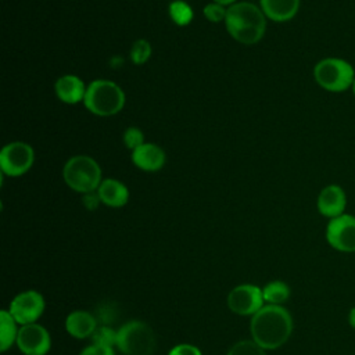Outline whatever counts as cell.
Listing matches in <instances>:
<instances>
[{"mask_svg":"<svg viewBox=\"0 0 355 355\" xmlns=\"http://www.w3.org/2000/svg\"><path fill=\"white\" fill-rule=\"evenodd\" d=\"M252 340L263 349H276L286 344L293 333V318L282 305H263L251 318Z\"/></svg>","mask_w":355,"mask_h":355,"instance_id":"cell-1","label":"cell"},{"mask_svg":"<svg viewBox=\"0 0 355 355\" xmlns=\"http://www.w3.org/2000/svg\"><path fill=\"white\" fill-rule=\"evenodd\" d=\"M225 26L239 43H258L266 31V17L259 6L250 1H236L227 7Z\"/></svg>","mask_w":355,"mask_h":355,"instance_id":"cell-2","label":"cell"},{"mask_svg":"<svg viewBox=\"0 0 355 355\" xmlns=\"http://www.w3.org/2000/svg\"><path fill=\"white\" fill-rule=\"evenodd\" d=\"M85 107L97 116H112L125 105V92L110 79H94L87 85Z\"/></svg>","mask_w":355,"mask_h":355,"instance_id":"cell-3","label":"cell"},{"mask_svg":"<svg viewBox=\"0 0 355 355\" xmlns=\"http://www.w3.org/2000/svg\"><path fill=\"white\" fill-rule=\"evenodd\" d=\"M62 179L73 191L86 194L96 191L103 182L101 168L89 155H73L62 168Z\"/></svg>","mask_w":355,"mask_h":355,"instance_id":"cell-4","label":"cell"},{"mask_svg":"<svg viewBox=\"0 0 355 355\" xmlns=\"http://www.w3.org/2000/svg\"><path fill=\"white\" fill-rule=\"evenodd\" d=\"M313 79L322 89L331 93H341L351 89L355 79V69L344 58L326 57L315 64Z\"/></svg>","mask_w":355,"mask_h":355,"instance_id":"cell-5","label":"cell"},{"mask_svg":"<svg viewBox=\"0 0 355 355\" xmlns=\"http://www.w3.org/2000/svg\"><path fill=\"white\" fill-rule=\"evenodd\" d=\"M116 347L123 355H153L157 338L143 320H129L116 330Z\"/></svg>","mask_w":355,"mask_h":355,"instance_id":"cell-6","label":"cell"},{"mask_svg":"<svg viewBox=\"0 0 355 355\" xmlns=\"http://www.w3.org/2000/svg\"><path fill=\"white\" fill-rule=\"evenodd\" d=\"M35 161L33 147L25 141H11L0 151V169L3 175L17 178L26 173Z\"/></svg>","mask_w":355,"mask_h":355,"instance_id":"cell-7","label":"cell"},{"mask_svg":"<svg viewBox=\"0 0 355 355\" xmlns=\"http://www.w3.org/2000/svg\"><path fill=\"white\" fill-rule=\"evenodd\" d=\"M326 240L330 247L340 252H355V216L343 214L329 219Z\"/></svg>","mask_w":355,"mask_h":355,"instance_id":"cell-8","label":"cell"},{"mask_svg":"<svg viewBox=\"0 0 355 355\" xmlns=\"http://www.w3.org/2000/svg\"><path fill=\"white\" fill-rule=\"evenodd\" d=\"M44 297L35 290H26L14 297L10 304V313L21 326L35 323L44 312Z\"/></svg>","mask_w":355,"mask_h":355,"instance_id":"cell-9","label":"cell"},{"mask_svg":"<svg viewBox=\"0 0 355 355\" xmlns=\"http://www.w3.org/2000/svg\"><path fill=\"white\" fill-rule=\"evenodd\" d=\"M227 306L233 313L252 316L263 306L262 288L254 284L236 286L227 295Z\"/></svg>","mask_w":355,"mask_h":355,"instance_id":"cell-10","label":"cell"},{"mask_svg":"<svg viewBox=\"0 0 355 355\" xmlns=\"http://www.w3.org/2000/svg\"><path fill=\"white\" fill-rule=\"evenodd\" d=\"M17 347L25 355H46L50 351L51 338L44 326L29 323L18 330Z\"/></svg>","mask_w":355,"mask_h":355,"instance_id":"cell-11","label":"cell"},{"mask_svg":"<svg viewBox=\"0 0 355 355\" xmlns=\"http://www.w3.org/2000/svg\"><path fill=\"white\" fill-rule=\"evenodd\" d=\"M347 194L344 189L336 183L324 186L316 198V208L319 214L327 219L337 218L345 214Z\"/></svg>","mask_w":355,"mask_h":355,"instance_id":"cell-12","label":"cell"},{"mask_svg":"<svg viewBox=\"0 0 355 355\" xmlns=\"http://www.w3.org/2000/svg\"><path fill=\"white\" fill-rule=\"evenodd\" d=\"M132 162L144 172L159 171L166 161L165 151L155 143H144L132 151Z\"/></svg>","mask_w":355,"mask_h":355,"instance_id":"cell-13","label":"cell"},{"mask_svg":"<svg viewBox=\"0 0 355 355\" xmlns=\"http://www.w3.org/2000/svg\"><path fill=\"white\" fill-rule=\"evenodd\" d=\"M86 89L87 86L85 85V82L73 73L62 75L54 83L55 96L60 101L65 104H76L79 101H83Z\"/></svg>","mask_w":355,"mask_h":355,"instance_id":"cell-14","label":"cell"},{"mask_svg":"<svg viewBox=\"0 0 355 355\" xmlns=\"http://www.w3.org/2000/svg\"><path fill=\"white\" fill-rule=\"evenodd\" d=\"M101 202L111 208H121L126 205L129 200V190L118 179H103L98 189L96 190Z\"/></svg>","mask_w":355,"mask_h":355,"instance_id":"cell-15","label":"cell"},{"mask_svg":"<svg viewBox=\"0 0 355 355\" xmlns=\"http://www.w3.org/2000/svg\"><path fill=\"white\" fill-rule=\"evenodd\" d=\"M97 324L98 322L96 316L82 309L72 311L65 319V329L75 338L92 337V334L97 329Z\"/></svg>","mask_w":355,"mask_h":355,"instance_id":"cell-16","label":"cell"},{"mask_svg":"<svg viewBox=\"0 0 355 355\" xmlns=\"http://www.w3.org/2000/svg\"><path fill=\"white\" fill-rule=\"evenodd\" d=\"M265 17L275 22L293 19L300 10V0H259Z\"/></svg>","mask_w":355,"mask_h":355,"instance_id":"cell-17","label":"cell"},{"mask_svg":"<svg viewBox=\"0 0 355 355\" xmlns=\"http://www.w3.org/2000/svg\"><path fill=\"white\" fill-rule=\"evenodd\" d=\"M18 329L17 320L12 318L10 311L3 309L0 312V349L7 351L14 343H17Z\"/></svg>","mask_w":355,"mask_h":355,"instance_id":"cell-18","label":"cell"},{"mask_svg":"<svg viewBox=\"0 0 355 355\" xmlns=\"http://www.w3.org/2000/svg\"><path fill=\"white\" fill-rule=\"evenodd\" d=\"M263 301L272 305H282L290 297V287L282 280H273L262 288Z\"/></svg>","mask_w":355,"mask_h":355,"instance_id":"cell-19","label":"cell"},{"mask_svg":"<svg viewBox=\"0 0 355 355\" xmlns=\"http://www.w3.org/2000/svg\"><path fill=\"white\" fill-rule=\"evenodd\" d=\"M168 12H169L171 19L179 26L189 25L194 17V11H193L191 6L189 3H186L184 0L172 1L168 7Z\"/></svg>","mask_w":355,"mask_h":355,"instance_id":"cell-20","label":"cell"},{"mask_svg":"<svg viewBox=\"0 0 355 355\" xmlns=\"http://www.w3.org/2000/svg\"><path fill=\"white\" fill-rule=\"evenodd\" d=\"M151 57V44L146 39H137L130 47V60L136 65L146 64Z\"/></svg>","mask_w":355,"mask_h":355,"instance_id":"cell-21","label":"cell"},{"mask_svg":"<svg viewBox=\"0 0 355 355\" xmlns=\"http://www.w3.org/2000/svg\"><path fill=\"white\" fill-rule=\"evenodd\" d=\"M227 355H266L265 349L254 340H241L233 344Z\"/></svg>","mask_w":355,"mask_h":355,"instance_id":"cell-22","label":"cell"},{"mask_svg":"<svg viewBox=\"0 0 355 355\" xmlns=\"http://www.w3.org/2000/svg\"><path fill=\"white\" fill-rule=\"evenodd\" d=\"M116 330H114L111 326H97L90 338L93 344L114 347L116 345Z\"/></svg>","mask_w":355,"mask_h":355,"instance_id":"cell-23","label":"cell"},{"mask_svg":"<svg viewBox=\"0 0 355 355\" xmlns=\"http://www.w3.org/2000/svg\"><path fill=\"white\" fill-rule=\"evenodd\" d=\"M122 140H123V144L126 146V148H129L132 151L146 143L144 141V133L141 132V129H139L136 126H129L123 132Z\"/></svg>","mask_w":355,"mask_h":355,"instance_id":"cell-24","label":"cell"},{"mask_svg":"<svg viewBox=\"0 0 355 355\" xmlns=\"http://www.w3.org/2000/svg\"><path fill=\"white\" fill-rule=\"evenodd\" d=\"M226 12H227V7L222 6V4H218V3H208L204 10H202V14L204 17L209 21V22H214V24H218V22H225V18H226Z\"/></svg>","mask_w":355,"mask_h":355,"instance_id":"cell-25","label":"cell"},{"mask_svg":"<svg viewBox=\"0 0 355 355\" xmlns=\"http://www.w3.org/2000/svg\"><path fill=\"white\" fill-rule=\"evenodd\" d=\"M94 316L100 326H110V323L115 320V309L111 304H101L97 306Z\"/></svg>","mask_w":355,"mask_h":355,"instance_id":"cell-26","label":"cell"},{"mask_svg":"<svg viewBox=\"0 0 355 355\" xmlns=\"http://www.w3.org/2000/svg\"><path fill=\"white\" fill-rule=\"evenodd\" d=\"M79 355H115L114 348L108 345H101V344H92L87 345L80 351Z\"/></svg>","mask_w":355,"mask_h":355,"instance_id":"cell-27","label":"cell"},{"mask_svg":"<svg viewBox=\"0 0 355 355\" xmlns=\"http://www.w3.org/2000/svg\"><path fill=\"white\" fill-rule=\"evenodd\" d=\"M169 355H202V352L193 344H178L169 351Z\"/></svg>","mask_w":355,"mask_h":355,"instance_id":"cell-28","label":"cell"},{"mask_svg":"<svg viewBox=\"0 0 355 355\" xmlns=\"http://www.w3.org/2000/svg\"><path fill=\"white\" fill-rule=\"evenodd\" d=\"M82 201H83V205H85L87 209H96L97 205L101 202V200H100L97 191H92V193L83 194Z\"/></svg>","mask_w":355,"mask_h":355,"instance_id":"cell-29","label":"cell"},{"mask_svg":"<svg viewBox=\"0 0 355 355\" xmlns=\"http://www.w3.org/2000/svg\"><path fill=\"white\" fill-rule=\"evenodd\" d=\"M348 323H349V326L355 330V306H352V308L349 309V313H348Z\"/></svg>","mask_w":355,"mask_h":355,"instance_id":"cell-30","label":"cell"},{"mask_svg":"<svg viewBox=\"0 0 355 355\" xmlns=\"http://www.w3.org/2000/svg\"><path fill=\"white\" fill-rule=\"evenodd\" d=\"M214 3H218V4H222V6H232L236 3V0H212Z\"/></svg>","mask_w":355,"mask_h":355,"instance_id":"cell-31","label":"cell"},{"mask_svg":"<svg viewBox=\"0 0 355 355\" xmlns=\"http://www.w3.org/2000/svg\"><path fill=\"white\" fill-rule=\"evenodd\" d=\"M351 92H352V94H354V97H355V79H354V83H352V86H351Z\"/></svg>","mask_w":355,"mask_h":355,"instance_id":"cell-32","label":"cell"}]
</instances>
